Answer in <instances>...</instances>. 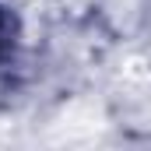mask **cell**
Listing matches in <instances>:
<instances>
[{
  "label": "cell",
  "mask_w": 151,
  "mask_h": 151,
  "mask_svg": "<svg viewBox=\"0 0 151 151\" xmlns=\"http://www.w3.org/2000/svg\"><path fill=\"white\" fill-rule=\"evenodd\" d=\"M18 35H21L18 14H14L7 4H0V63L11 60V53H14V46H18Z\"/></svg>",
  "instance_id": "6da1fadb"
}]
</instances>
